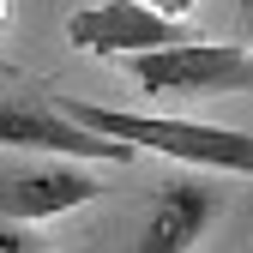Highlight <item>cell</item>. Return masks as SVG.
<instances>
[{
  "label": "cell",
  "instance_id": "1",
  "mask_svg": "<svg viewBox=\"0 0 253 253\" xmlns=\"http://www.w3.org/2000/svg\"><path fill=\"white\" fill-rule=\"evenodd\" d=\"M54 109H67L90 133H109L133 151H163L175 163H205V169H229V175L253 169V139L235 126H205V121H181V115H121V109L84 103V97H54Z\"/></svg>",
  "mask_w": 253,
  "mask_h": 253
},
{
  "label": "cell",
  "instance_id": "2",
  "mask_svg": "<svg viewBox=\"0 0 253 253\" xmlns=\"http://www.w3.org/2000/svg\"><path fill=\"white\" fill-rule=\"evenodd\" d=\"M126 73L151 97H205V90H247L253 54L241 42H157L126 54Z\"/></svg>",
  "mask_w": 253,
  "mask_h": 253
},
{
  "label": "cell",
  "instance_id": "3",
  "mask_svg": "<svg viewBox=\"0 0 253 253\" xmlns=\"http://www.w3.org/2000/svg\"><path fill=\"white\" fill-rule=\"evenodd\" d=\"M0 145L79 157V163H133V145H121L109 133H90L84 121H73L54 103H37V97H0Z\"/></svg>",
  "mask_w": 253,
  "mask_h": 253
},
{
  "label": "cell",
  "instance_id": "4",
  "mask_svg": "<svg viewBox=\"0 0 253 253\" xmlns=\"http://www.w3.org/2000/svg\"><path fill=\"white\" fill-rule=\"evenodd\" d=\"M103 199V181L73 163H12L0 169V217L6 223H48L60 211Z\"/></svg>",
  "mask_w": 253,
  "mask_h": 253
},
{
  "label": "cell",
  "instance_id": "5",
  "mask_svg": "<svg viewBox=\"0 0 253 253\" xmlns=\"http://www.w3.org/2000/svg\"><path fill=\"white\" fill-rule=\"evenodd\" d=\"M175 37H181V18H163L157 6H139V0H97L67 18V42L84 54H139Z\"/></svg>",
  "mask_w": 253,
  "mask_h": 253
},
{
  "label": "cell",
  "instance_id": "6",
  "mask_svg": "<svg viewBox=\"0 0 253 253\" xmlns=\"http://www.w3.org/2000/svg\"><path fill=\"white\" fill-rule=\"evenodd\" d=\"M217 211H223V193L211 181H169L151 199V223L139 235V253H187V247H199V235L211 229Z\"/></svg>",
  "mask_w": 253,
  "mask_h": 253
},
{
  "label": "cell",
  "instance_id": "7",
  "mask_svg": "<svg viewBox=\"0 0 253 253\" xmlns=\"http://www.w3.org/2000/svg\"><path fill=\"white\" fill-rule=\"evenodd\" d=\"M151 6H157V12H163V18H187V12H193V6H199V0H151Z\"/></svg>",
  "mask_w": 253,
  "mask_h": 253
},
{
  "label": "cell",
  "instance_id": "8",
  "mask_svg": "<svg viewBox=\"0 0 253 253\" xmlns=\"http://www.w3.org/2000/svg\"><path fill=\"white\" fill-rule=\"evenodd\" d=\"M6 12H12V0H0V24H6Z\"/></svg>",
  "mask_w": 253,
  "mask_h": 253
}]
</instances>
